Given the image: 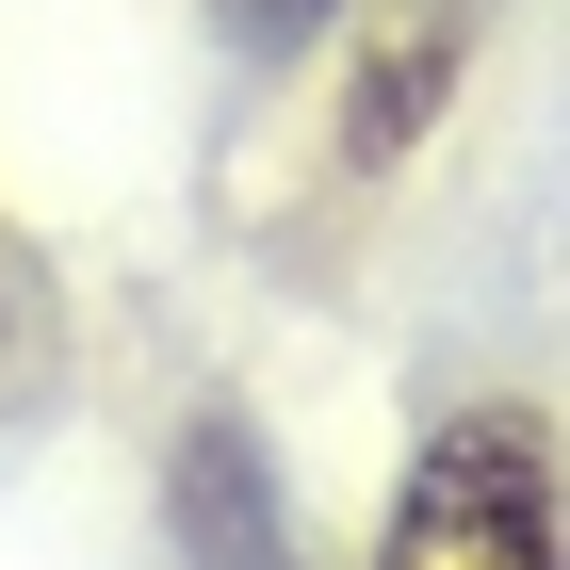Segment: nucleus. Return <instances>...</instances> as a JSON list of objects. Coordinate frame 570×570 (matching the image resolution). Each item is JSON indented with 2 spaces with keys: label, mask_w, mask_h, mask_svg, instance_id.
<instances>
[{
  "label": "nucleus",
  "mask_w": 570,
  "mask_h": 570,
  "mask_svg": "<svg viewBox=\"0 0 570 570\" xmlns=\"http://www.w3.org/2000/svg\"><path fill=\"white\" fill-rule=\"evenodd\" d=\"M375 570H570V456H554V424H538V407H456V424H424Z\"/></svg>",
  "instance_id": "obj_1"
},
{
  "label": "nucleus",
  "mask_w": 570,
  "mask_h": 570,
  "mask_svg": "<svg viewBox=\"0 0 570 570\" xmlns=\"http://www.w3.org/2000/svg\"><path fill=\"white\" fill-rule=\"evenodd\" d=\"M489 0H358V82H343V164H407L473 66Z\"/></svg>",
  "instance_id": "obj_2"
},
{
  "label": "nucleus",
  "mask_w": 570,
  "mask_h": 570,
  "mask_svg": "<svg viewBox=\"0 0 570 570\" xmlns=\"http://www.w3.org/2000/svg\"><path fill=\"white\" fill-rule=\"evenodd\" d=\"M179 489H196V554H213V570H262V554H245V440H228V424H196Z\"/></svg>",
  "instance_id": "obj_3"
},
{
  "label": "nucleus",
  "mask_w": 570,
  "mask_h": 570,
  "mask_svg": "<svg viewBox=\"0 0 570 570\" xmlns=\"http://www.w3.org/2000/svg\"><path fill=\"white\" fill-rule=\"evenodd\" d=\"M326 17H343V0H213L228 49H294V33H326Z\"/></svg>",
  "instance_id": "obj_4"
}]
</instances>
